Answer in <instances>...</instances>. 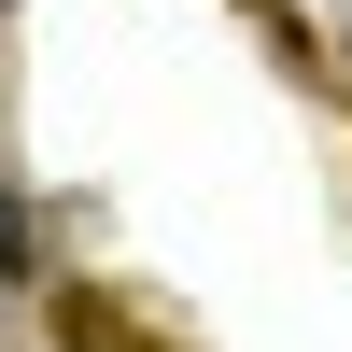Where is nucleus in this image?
<instances>
[{"instance_id":"1","label":"nucleus","mask_w":352,"mask_h":352,"mask_svg":"<svg viewBox=\"0 0 352 352\" xmlns=\"http://www.w3.org/2000/svg\"><path fill=\"white\" fill-rule=\"evenodd\" d=\"M0 268H28V212H14V184H0Z\"/></svg>"}]
</instances>
